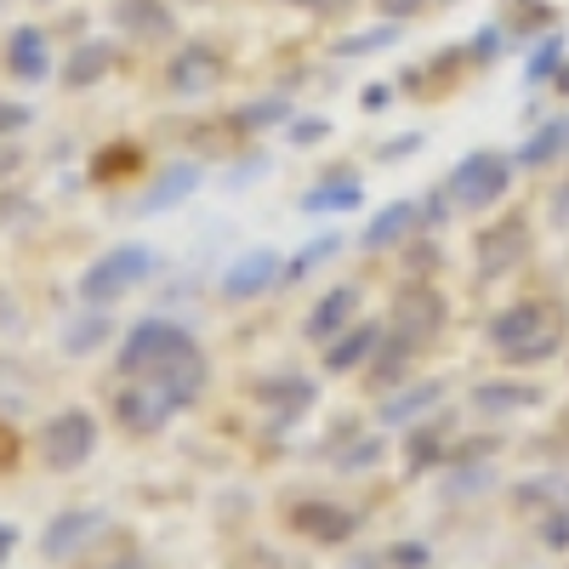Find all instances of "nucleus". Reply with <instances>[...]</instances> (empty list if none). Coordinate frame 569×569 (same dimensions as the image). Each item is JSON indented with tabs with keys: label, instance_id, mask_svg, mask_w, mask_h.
I'll list each match as a JSON object with an SVG mask.
<instances>
[{
	"label": "nucleus",
	"instance_id": "obj_1",
	"mask_svg": "<svg viewBox=\"0 0 569 569\" xmlns=\"http://www.w3.org/2000/svg\"><path fill=\"white\" fill-rule=\"evenodd\" d=\"M120 376L166 382L182 405H194V399L206 393L211 365H206L200 342L188 337L182 325H171V319H142V325L131 330V337H126V348H120Z\"/></svg>",
	"mask_w": 569,
	"mask_h": 569
},
{
	"label": "nucleus",
	"instance_id": "obj_2",
	"mask_svg": "<svg viewBox=\"0 0 569 569\" xmlns=\"http://www.w3.org/2000/svg\"><path fill=\"white\" fill-rule=\"evenodd\" d=\"M154 268H160V262H154L149 246H120V251L98 257V262L80 273V302H86V308H109V302H120L126 291H137V284L149 279Z\"/></svg>",
	"mask_w": 569,
	"mask_h": 569
},
{
	"label": "nucleus",
	"instance_id": "obj_3",
	"mask_svg": "<svg viewBox=\"0 0 569 569\" xmlns=\"http://www.w3.org/2000/svg\"><path fill=\"white\" fill-rule=\"evenodd\" d=\"M507 182H512V160L485 149V154H467V160L450 171L445 194H450L461 211H490V206L507 194Z\"/></svg>",
	"mask_w": 569,
	"mask_h": 569
},
{
	"label": "nucleus",
	"instance_id": "obj_4",
	"mask_svg": "<svg viewBox=\"0 0 569 569\" xmlns=\"http://www.w3.org/2000/svg\"><path fill=\"white\" fill-rule=\"evenodd\" d=\"M563 325V313L552 308V302H541V297H525V302H512V308H501L496 319H490V348L507 359V353H518V348H530V342H541L547 330H558Z\"/></svg>",
	"mask_w": 569,
	"mask_h": 569
},
{
	"label": "nucleus",
	"instance_id": "obj_5",
	"mask_svg": "<svg viewBox=\"0 0 569 569\" xmlns=\"http://www.w3.org/2000/svg\"><path fill=\"white\" fill-rule=\"evenodd\" d=\"M91 450H98V421H91L86 410H63V416L46 421V433H40V461L52 467V472L86 467Z\"/></svg>",
	"mask_w": 569,
	"mask_h": 569
},
{
	"label": "nucleus",
	"instance_id": "obj_6",
	"mask_svg": "<svg viewBox=\"0 0 569 569\" xmlns=\"http://www.w3.org/2000/svg\"><path fill=\"white\" fill-rule=\"evenodd\" d=\"M177 410H182V399H177L166 382H142V376H131V388L114 393V416H120L126 433H137V439L160 433V427H166Z\"/></svg>",
	"mask_w": 569,
	"mask_h": 569
},
{
	"label": "nucleus",
	"instance_id": "obj_7",
	"mask_svg": "<svg viewBox=\"0 0 569 569\" xmlns=\"http://www.w3.org/2000/svg\"><path fill=\"white\" fill-rule=\"evenodd\" d=\"M284 525H291L297 536H308V541H319V547H348L353 530H359V512L325 501V496H302V501L284 507Z\"/></svg>",
	"mask_w": 569,
	"mask_h": 569
},
{
	"label": "nucleus",
	"instance_id": "obj_8",
	"mask_svg": "<svg viewBox=\"0 0 569 569\" xmlns=\"http://www.w3.org/2000/svg\"><path fill=\"white\" fill-rule=\"evenodd\" d=\"M439 325H445V302H439V291H427V284H421V291H416V284H410V291L399 297V308H393V337H405V342H427V337H439Z\"/></svg>",
	"mask_w": 569,
	"mask_h": 569
},
{
	"label": "nucleus",
	"instance_id": "obj_9",
	"mask_svg": "<svg viewBox=\"0 0 569 569\" xmlns=\"http://www.w3.org/2000/svg\"><path fill=\"white\" fill-rule=\"evenodd\" d=\"M166 80H171V91H182V98H188V91H211L222 80V52H217L211 40L182 46V52L171 58V74Z\"/></svg>",
	"mask_w": 569,
	"mask_h": 569
},
{
	"label": "nucleus",
	"instance_id": "obj_10",
	"mask_svg": "<svg viewBox=\"0 0 569 569\" xmlns=\"http://www.w3.org/2000/svg\"><path fill=\"white\" fill-rule=\"evenodd\" d=\"M103 530V512H91V507H69V512H58L52 518V530H46V541H40V552L52 558V563H63V558H74L91 536Z\"/></svg>",
	"mask_w": 569,
	"mask_h": 569
},
{
	"label": "nucleus",
	"instance_id": "obj_11",
	"mask_svg": "<svg viewBox=\"0 0 569 569\" xmlns=\"http://www.w3.org/2000/svg\"><path fill=\"white\" fill-rule=\"evenodd\" d=\"M479 257H485V273H501V268H512V262H525V257H530V228H525V217H501L485 240H479Z\"/></svg>",
	"mask_w": 569,
	"mask_h": 569
},
{
	"label": "nucleus",
	"instance_id": "obj_12",
	"mask_svg": "<svg viewBox=\"0 0 569 569\" xmlns=\"http://www.w3.org/2000/svg\"><path fill=\"white\" fill-rule=\"evenodd\" d=\"M273 279H279V257H273V251H251V257H240V262L222 273V297L251 302L257 291H268Z\"/></svg>",
	"mask_w": 569,
	"mask_h": 569
},
{
	"label": "nucleus",
	"instance_id": "obj_13",
	"mask_svg": "<svg viewBox=\"0 0 569 569\" xmlns=\"http://www.w3.org/2000/svg\"><path fill=\"white\" fill-rule=\"evenodd\" d=\"M114 23H120L126 34H137V40H166V34L177 29V18H171L166 0H114Z\"/></svg>",
	"mask_w": 569,
	"mask_h": 569
},
{
	"label": "nucleus",
	"instance_id": "obj_14",
	"mask_svg": "<svg viewBox=\"0 0 569 569\" xmlns=\"http://www.w3.org/2000/svg\"><path fill=\"white\" fill-rule=\"evenodd\" d=\"M376 342H382V325H376V319H359L353 330H342V337H330V348H325V370H330V376H342V370L365 365Z\"/></svg>",
	"mask_w": 569,
	"mask_h": 569
},
{
	"label": "nucleus",
	"instance_id": "obj_15",
	"mask_svg": "<svg viewBox=\"0 0 569 569\" xmlns=\"http://www.w3.org/2000/svg\"><path fill=\"white\" fill-rule=\"evenodd\" d=\"M353 308H359V291H353V284H337V291H330V297H319V308L308 313V342H325V337H337V330L353 319Z\"/></svg>",
	"mask_w": 569,
	"mask_h": 569
},
{
	"label": "nucleus",
	"instance_id": "obj_16",
	"mask_svg": "<svg viewBox=\"0 0 569 569\" xmlns=\"http://www.w3.org/2000/svg\"><path fill=\"white\" fill-rule=\"evenodd\" d=\"M7 63H12L18 80H46V74H52V58H46V34H40V29H12Z\"/></svg>",
	"mask_w": 569,
	"mask_h": 569
},
{
	"label": "nucleus",
	"instance_id": "obj_17",
	"mask_svg": "<svg viewBox=\"0 0 569 569\" xmlns=\"http://www.w3.org/2000/svg\"><path fill=\"white\" fill-rule=\"evenodd\" d=\"M421 222V206L416 200H399V206H388L382 217H376L370 228H365V251H388V246H399L405 233Z\"/></svg>",
	"mask_w": 569,
	"mask_h": 569
},
{
	"label": "nucleus",
	"instance_id": "obj_18",
	"mask_svg": "<svg viewBox=\"0 0 569 569\" xmlns=\"http://www.w3.org/2000/svg\"><path fill=\"white\" fill-rule=\"evenodd\" d=\"M200 188V166H171L149 194H142V217H154V211H166V206H177L182 194H194Z\"/></svg>",
	"mask_w": 569,
	"mask_h": 569
},
{
	"label": "nucleus",
	"instance_id": "obj_19",
	"mask_svg": "<svg viewBox=\"0 0 569 569\" xmlns=\"http://www.w3.org/2000/svg\"><path fill=\"white\" fill-rule=\"evenodd\" d=\"M109 63H114V46L109 40H91V46H80V52L69 58V69H63V80L80 91V86H98L103 74H109Z\"/></svg>",
	"mask_w": 569,
	"mask_h": 569
},
{
	"label": "nucleus",
	"instance_id": "obj_20",
	"mask_svg": "<svg viewBox=\"0 0 569 569\" xmlns=\"http://www.w3.org/2000/svg\"><path fill=\"white\" fill-rule=\"evenodd\" d=\"M563 142H569V120H547V126L525 142V149L512 154V166H547V160H558Z\"/></svg>",
	"mask_w": 569,
	"mask_h": 569
},
{
	"label": "nucleus",
	"instance_id": "obj_21",
	"mask_svg": "<svg viewBox=\"0 0 569 569\" xmlns=\"http://www.w3.org/2000/svg\"><path fill=\"white\" fill-rule=\"evenodd\" d=\"M530 405H541V388H530V382H490V388H479V410H530Z\"/></svg>",
	"mask_w": 569,
	"mask_h": 569
},
{
	"label": "nucleus",
	"instance_id": "obj_22",
	"mask_svg": "<svg viewBox=\"0 0 569 569\" xmlns=\"http://www.w3.org/2000/svg\"><path fill=\"white\" fill-rule=\"evenodd\" d=\"M507 23H512V29H507L512 40H530L536 29H552L558 18H552V7H541V0H512V7H507Z\"/></svg>",
	"mask_w": 569,
	"mask_h": 569
},
{
	"label": "nucleus",
	"instance_id": "obj_23",
	"mask_svg": "<svg viewBox=\"0 0 569 569\" xmlns=\"http://www.w3.org/2000/svg\"><path fill=\"white\" fill-rule=\"evenodd\" d=\"M439 393H445V382H421V388H410L405 399L382 405V421H410V416H421V410H433Z\"/></svg>",
	"mask_w": 569,
	"mask_h": 569
},
{
	"label": "nucleus",
	"instance_id": "obj_24",
	"mask_svg": "<svg viewBox=\"0 0 569 569\" xmlns=\"http://www.w3.org/2000/svg\"><path fill=\"white\" fill-rule=\"evenodd\" d=\"M337 206H359V182H353V177H342V182H319L313 194L302 200V211H313V217H319V211H337Z\"/></svg>",
	"mask_w": 569,
	"mask_h": 569
},
{
	"label": "nucleus",
	"instance_id": "obj_25",
	"mask_svg": "<svg viewBox=\"0 0 569 569\" xmlns=\"http://www.w3.org/2000/svg\"><path fill=\"white\" fill-rule=\"evenodd\" d=\"M279 120H291V98H262V103H246L233 114L240 131H262V126H279Z\"/></svg>",
	"mask_w": 569,
	"mask_h": 569
},
{
	"label": "nucleus",
	"instance_id": "obj_26",
	"mask_svg": "<svg viewBox=\"0 0 569 569\" xmlns=\"http://www.w3.org/2000/svg\"><path fill=\"white\" fill-rule=\"evenodd\" d=\"M558 63H563V29H558V34H547V40L536 46V52H530L525 80H530V86H547V80L558 74Z\"/></svg>",
	"mask_w": 569,
	"mask_h": 569
},
{
	"label": "nucleus",
	"instance_id": "obj_27",
	"mask_svg": "<svg viewBox=\"0 0 569 569\" xmlns=\"http://www.w3.org/2000/svg\"><path fill=\"white\" fill-rule=\"evenodd\" d=\"M405 29L399 23H382V29H365V34H348L337 40V58H365V52H382V46H393Z\"/></svg>",
	"mask_w": 569,
	"mask_h": 569
},
{
	"label": "nucleus",
	"instance_id": "obj_28",
	"mask_svg": "<svg viewBox=\"0 0 569 569\" xmlns=\"http://www.w3.org/2000/svg\"><path fill=\"white\" fill-rule=\"evenodd\" d=\"M137 166H142V154L131 149V142H120V149H103V154H98V166H91V177H98V182L109 177V182H114V177H131Z\"/></svg>",
	"mask_w": 569,
	"mask_h": 569
},
{
	"label": "nucleus",
	"instance_id": "obj_29",
	"mask_svg": "<svg viewBox=\"0 0 569 569\" xmlns=\"http://www.w3.org/2000/svg\"><path fill=\"white\" fill-rule=\"evenodd\" d=\"M103 337H109V319H103V308H98V313H86L80 325H69V337H63V342H69V353H91Z\"/></svg>",
	"mask_w": 569,
	"mask_h": 569
},
{
	"label": "nucleus",
	"instance_id": "obj_30",
	"mask_svg": "<svg viewBox=\"0 0 569 569\" xmlns=\"http://www.w3.org/2000/svg\"><path fill=\"white\" fill-rule=\"evenodd\" d=\"M445 456V439L433 433V427H416V433H410V445H405V461H410V472L416 467H433Z\"/></svg>",
	"mask_w": 569,
	"mask_h": 569
},
{
	"label": "nucleus",
	"instance_id": "obj_31",
	"mask_svg": "<svg viewBox=\"0 0 569 569\" xmlns=\"http://www.w3.org/2000/svg\"><path fill=\"white\" fill-rule=\"evenodd\" d=\"M337 251H342V240H337V233H325V240H313V246H308L291 268H284V279H302V273H313L325 257H337Z\"/></svg>",
	"mask_w": 569,
	"mask_h": 569
},
{
	"label": "nucleus",
	"instance_id": "obj_32",
	"mask_svg": "<svg viewBox=\"0 0 569 569\" xmlns=\"http://www.w3.org/2000/svg\"><path fill=\"white\" fill-rule=\"evenodd\" d=\"M507 40H512V34H507L501 23H485V34H479V40H472V46H467V58H472V63H496Z\"/></svg>",
	"mask_w": 569,
	"mask_h": 569
},
{
	"label": "nucleus",
	"instance_id": "obj_33",
	"mask_svg": "<svg viewBox=\"0 0 569 569\" xmlns=\"http://www.w3.org/2000/svg\"><path fill=\"white\" fill-rule=\"evenodd\" d=\"M541 541H547L552 552H569V507L547 512V530H541Z\"/></svg>",
	"mask_w": 569,
	"mask_h": 569
},
{
	"label": "nucleus",
	"instance_id": "obj_34",
	"mask_svg": "<svg viewBox=\"0 0 569 569\" xmlns=\"http://www.w3.org/2000/svg\"><path fill=\"white\" fill-rule=\"evenodd\" d=\"M284 137H291L297 149H313L319 137H330V120H302V126H284Z\"/></svg>",
	"mask_w": 569,
	"mask_h": 569
},
{
	"label": "nucleus",
	"instance_id": "obj_35",
	"mask_svg": "<svg viewBox=\"0 0 569 569\" xmlns=\"http://www.w3.org/2000/svg\"><path fill=\"white\" fill-rule=\"evenodd\" d=\"M388 563H393V569H427V547H421V541H405V547L388 552Z\"/></svg>",
	"mask_w": 569,
	"mask_h": 569
},
{
	"label": "nucleus",
	"instance_id": "obj_36",
	"mask_svg": "<svg viewBox=\"0 0 569 569\" xmlns=\"http://www.w3.org/2000/svg\"><path fill=\"white\" fill-rule=\"evenodd\" d=\"M427 7V0H376V12H382L388 23H405V18H416Z\"/></svg>",
	"mask_w": 569,
	"mask_h": 569
},
{
	"label": "nucleus",
	"instance_id": "obj_37",
	"mask_svg": "<svg viewBox=\"0 0 569 569\" xmlns=\"http://www.w3.org/2000/svg\"><path fill=\"white\" fill-rule=\"evenodd\" d=\"M34 114L23 109V103H7V98H0V131H23Z\"/></svg>",
	"mask_w": 569,
	"mask_h": 569
},
{
	"label": "nucleus",
	"instance_id": "obj_38",
	"mask_svg": "<svg viewBox=\"0 0 569 569\" xmlns=\"http://www.w3.org/2000/svg\"><path fill=\"white\" fill-rule=\"evenodd\" d=\"M421 149V131H410V137H393V142H382V160H399V154H416Z\"/></svg>",
	"mask_w": 569,
	"mask_h": 569
},
{
	"label": "nucleus",
	"instance_id": "obj_39",
	"mask_svg": "<svg viewBox=\"0 0 569 569\" xmlns=\"http://www.w3.org/2000/svg\"><path fill=\"white\" fill-rule=\"evenodd\" d=\"M12 461H18V433L0 421V467H12Z\"/></svg>",
	"mask_w": 569,
	"mask_h": 569
},
{
	"label": "nucleus",
	"instance_id": "obj_40",
	"mask_svg": "<svg viewBox=\"0 0 569 569\" xmlns=\"http://www.w3.org/2000/svg\"><path fill=\"white\" fill-rule=\"evenodd\" d=\"M388 98H393V91H388V86H365V109H382Z\"/></svg>",
	"mask_w": 569,
	"mask_h": 569
},
{
	"label": "nucleus",
	"instance_id": "obj_41",
	"mask_svg": "<svg viewBox=\"0 0 569 569\" xmlns=\"http://www.w3.org/2000/svg\"><path fill=\"white\" fill-rule=\"evenodd\" d=\"M12 547H18V530H12V525H0V563L12 558Z\"/></svg>",
	"mask_w": 569,
	"mask_h": 569
},
{
	"label": "nucleus",
	"instance_id": "obj_42",
	"mask_svg": "<svg viewBox=\"0 0 569 569\" xmlns=\"http://www.w3.org/2000/svg\"><path fill=\"white\" fill-rule=\"evenodd\" d=\"M552 86H558V98H569V63H558V74H552Z\"/></svg>",
	"mask_w": 569,
	"mask_h": 569
},
{
	"label": "nucleus",
	"instance_id": "obj_43",
	"mask_svg": "<svg viewBox=\"0 0 569 569\" xmlns=\"http://www.w3.org/2000/svg\"><path fill=\"white\" fill-rule=\"evenodd\" d=\"M103 569H149L142 558H120V563H103Z\"/></svg>",
	"mask_w": 569,
	"mask_h": 569
}]
</instances>
